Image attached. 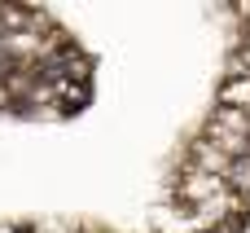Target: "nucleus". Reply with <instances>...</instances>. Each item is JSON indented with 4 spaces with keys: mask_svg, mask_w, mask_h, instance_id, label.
<instances>
[{
    "mask_svg": "<svg viewBox=\"0 0 250 233\" xmlns=\"http://www.w3.org/2000/svg\"><path fill=\"white\" fill-rule=\"evenodd\" d=\"M35 233H70L66 225H44V229H35Z\"/></svg>",
    "mask_w": 250,
    "mask_h": 233,
    "instance_id": "1",
    "label": "nucleus"
},
{
    "mask_svg": "<svg viewBox=\"0 0 250 233\" xmlns=\"http://www.w3.org/2000/svg\"><path fill=\"white\" fill-rule=\"evenodd\" d=\"M0 233H22V229H13V225H0Z\"/></svg>",
    "mask_w": 250,
    "mask_h": 233,
    "instance_id": "2",
    "label": "nucleus"
}]
</instances>
